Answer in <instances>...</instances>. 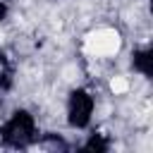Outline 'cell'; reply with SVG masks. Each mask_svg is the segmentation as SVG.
Returning <instances> with one entry per match:
<instances>
[{
    "mask_svg": "<svg viewBox=\"0 0 153 153\" xmlns=\"http://www.w3.org/2000/svg\"><path fill=\"white\" fill-rule=\"evenodd\" d=\"M122 33L115 26H93L91 31H86L84 36V53L88 55V60H112L120 55L122 50Z\"/></svg>",
    "mask_w": 153,
    "mask_h": 153,
    "instance_id": "1",
    "label": "cell"
},
{
    "mask_svg": "<svg viewBox=\"0 0 153 153\" xmlns=\"http://www.w3.org/2000/svg\"><path fill=\"white\" fill-rule=\"evenodd\" d=\"M105 88H108V93H110V96H115V98H124V96H129V93L134 91V81H131L127 74L115 72V74H110V76H108Z\"/></svg>",
    "mask_w": 153,
    "mask_h": 153,
    "instance_id": "2",
    "label": "cell"
}]
</instances>
